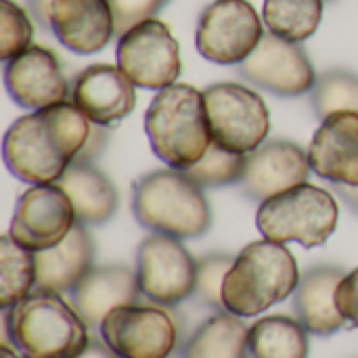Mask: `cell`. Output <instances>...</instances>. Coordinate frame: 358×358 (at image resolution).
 <instances>
[{"label": "cell", "mask_w": 358, "mask_h": 358, "mask_svg": "<svg viewBox=\"0 0 358 358\" xmlns=\"http://www.w3.org/2000/svg\"><path fill=\"white\" fill-rule=\"evenodd\" d=\"M76 358H122L117 352L111 350V346L101 338H90L88 346L80 352V357Z\"/></svg>", "instance_id": "cell-34"}, {"label": "cell", "mask_w": 358, "mask_h": 358, "mask_svg": "<svg viewBox=\"0 0 358 358\" xmlns=\"http://www.w3.org/2000/svg\"><path fill=\"white\" fill-rule=\"evenodd\" d=\"M92 237L86 224L76 222L71 233L59 245L36 252V289H46L55 294L71 292L80 283V279L92 268Z\"/></svg>", "instance_id": "cell-21"}, {"label": "cell", "mask_w": 358, "mask_h": 358, "mask_svg": "<svg viewBox=\"0 0 358 358\" xmlns=\"http://www.w3.org/2000/svg\"><path fill=\"white\" fill-rule=\"evenodd\" d=\"M107 141H109V136H107V128L92 124L90 136H88V141L84 143L82 151L78 153L76 162H80V164H92V162H94L103 151H105Z\"/></svg>", "instance_id": "cell-33"}, {"label": "cell", "mask_w": 358, "mask_h": 358, "mask_svg": "<svg viewBox=\"0 0 358 358\" xmlns=\"http://www.w3.org/2000/svg\"><path fill=\"white\" fill-rule=\"evenodd\" d=\"M4 86L10 99L25 109L38 111L71 96L57 55L44 46H29L4 65Z\"/></svg>", "instance_id": "cell-14"}, {"label": "cell", "mask_w": 358, "mask_h": 358, "mask_svg": "<svg viewBox=\"0 0 358 358\" xmlns=\"http://www.w3.org/2000/svg\"><path fill=\"white\" fill-rule=\"evenodd\" d=\"M76 222L73 203L61 185H31L17 199L8 235L23 248L42 252L59 245Z\"/></svg>", "instance_id": "cell-12"}, {"label": "cell", "mask_w": 358, "mask_h": 358, "mask_svg": "<svg viewBox=\"0 0 358 358\" xmlns=\"http://www.w3.org/2000/svg\"><path fill=\"white\" fill-rule=\"evenodd\" d=\"M310 170L308 151L292 141L277 138L245 155V170L239 185L250 199L262 203L273 195L306 182Z\"/></svg>", "instance_id": "cell-15"}, {"label": "cell", "mask_w": 358, "mask_h": 358, "mask_svg": "<svg viewBox=\"0 0 358 358\" xmlns=\"http://www.w3.org/2000/svg\"><path fill=\"white\" fill-rule=\"evenodd\" d=\"M170 0H109L113 21H115V34L124 36L134 25L155 19V15L168 4Z\"/></svg>", "instance_id": "cell-31"}, {"label": "cell", "mask_w": 358, "mask_h": 358, "mask_svg": "<svg viewBox=\"0 0 358 358\" xmlns=\"http://www.w3.org/2000/svg\"><path fill=\"white\" fill-rule=\"evenodd\" d=\"M69 294L71 306L90 329L101 327L113 308L138 304V298L143 296L136 271L122 264L92 266Z\"/></svg>", "instance_id": "cell-19"}, {"label": "cell", "mask_w": 358, "mask_h": 358, "mask_svg": "<svg viewBox=\"0 0 358 358\" xmlns=\"http://www.w3.org/2000/svg\"><path fill=\"white\" fill-rule=\"evenodd\" d=\"M99 329L122 358H170L178 346V323L168 306L159 304L113 308Z\"/></svg>", "instance_id": "cell-10"}, {"label": "cell", "mask_w": 358, "mask_h": 358, "mask_svg": "<svg viewBox=\"0 0 358 358\" xmlns=\"http://www.w3.org/2000/svg\"><path fill=\"white\" fill-rule=\"evenodd\" d=\"M264 36L262 19L248 0H214L195 29L199 55L218 65L243 63Z\"/></svg>", "instance_id": "cell-8"}, {"label": "cell", "mask_w": 358, "mask_h": 358, "mask_svg": "<svg viewBox=\"0 0 358 358\" xmlns=\"http://www.w3.org/2000/svg\"><path fill=\"white\" fill-rule=\"evenodd\" d=\"M132 212L141 227L176 239L201 237L212 227L203 187L176 168L141 176L132 189Z\"/></svg>", "instance_id": "cell-5"}, {"label": "cell", "mask_w": 358, "mask_h": 358, "mask_svg": "<svg viewBox=\"0 0 358 358\" xmlns=\"http://www.w3.org/2000/svg\"><path fill=\"white\" fill-rule=\"evenodd\" d=\"M336 306L340 315L358 329V268L348 273L336 289Z\"/></svg>", "instance_id": "cell-32"}, {"label": "cell", "mask_w": 358, "mask_h": 358, "mask_svg": "<svg viewBox=\"0 0 358 358\" xmlns=\"http://www.w3.org/2000/svg\"><path fill=\"white\" fill-rule=\"evenodd\" d=\"M117 67L136 88L164 90L176 84L182 63L180 46L164 21L147 19L117 40Z\"/></svg>", "instance_id": "cell-11"}, {"label": "cell", "mask_w": 358, "mask_h": 358, "mask_svg": "<svg viewBox=\"0 0 358 358\" xmlns=\"http://www.w3.org/2000/svg\"><path fill=\"white\" fill-rule=\"evenodd\" d=\"M315 113L325 120L336 111L358 113V76L346 69H331L317 78L313 88Z\"/></svg>", "instance_id": "cell-27"}, {"label": "cell", "mask_w": 358, "mask_h": 358, "mask_svg": "<svg viewBox=\"0 0 358 358\" xmlns=\"http://www.w3.org/2000/svg\"><path fill=\"white\" fill-rule=\"evenodd\" d=\"M145 132L168 168L187 170L197 164L212 145L203 92L191 84L157 90L145 113Z\"/></svg>", "instance_id": "cell-4"}, {"label": "cell", "mask_w": 358, "mask_h": 358, "mask_svg": "<svg viewBox=\"0 0 358 358\" xmlns=\"http://www.w3.org/2000/svg\"><path fill=\"white\" fill-rule=\"evenodd\" d=\"M34 40V23L23 6L0 0V59L6 63L27 50Z\"/></svg>", "instance_id": "cell-29"}, {"label": "cell", "mask_w": 358, "mask_h": 358, "mask_svg": "<svg viewBox=\"0 0 358 358\" xmlns=\"http://www.w3.org/2000/svg\"><path fill=\"white\" fill-rule=\"evenodd\" d=\"M239 73L254 86L279 96H300L313 92L317 84L315 67L300 42L279 38L271 31L264 34L256 50L239 63Z\"/></svg>", "instance_id": "cell-13"}, {"label": "cell", "mask_w": 358, "mask_h": 358, "mask_svg": "<svg viewBox=\"0 0 358 358\" xmlns=\"http://www.w3.org/2000/svg\"><path fill=\"white\" fill-rule=\"evenodd\" d=\"M243 170H245L243 153H233L212 143L206 155L185 172L199 187H227V185L241 182Z\"/></svg>", "instance_id": "cell-28"}, {"label": "cell", "mask_w": 358, "mask_h": 358, "mask_svg": "<svg viewBox=\"0 0 358 358\" xmlns=\"http://www.w3.org/2000/svg\"><path fill=\"white\" fill-rule=\"evenodd\" d=\"M336 193L348 203L350 210L358 214V187H348V185H336Z\"/></svg>", "instance_id": "cell-36"}, {"label": "cell", "mask_w": 358, "mask_h": 358, "mask_svg": "<svg viewBox=\"0 0 358 358\" xmlns=\"http://www.w3.org/2000/svg\"><path fill=\"white\" fill-rule=\"evenodd\" d=\"M36 252L17 243L10 235L0 239V306H15L36 289Z\"/></svg>", "instance_id": "cell-25"}, {"label": "cell", "mask_w": 358, "mask_h": 358, "mask_svg": "<svg viewBox=\"0 0 358 358\" xmlns=\"http://www.w3.org/2000/svg\"><path fill=\"white\" fill-rule=\"evenodd\" d=\"M69 195L78 222L105 224L117 210V191L113 182L92 164L73 162L57 180Z\"/></svg>", "instance_id": "cell-22"}, {"label": "cell", "mask_w": 358, "mask_h": 358, "mask_svg": "<svg viewBox=\"0 0 358 358\" xmlns=\"http://www.w3.org/2000/svg\"><path fill=\"white\" fill-rule=\"evenodd\" d=\"M27 4H29V10H31L34 19L42 27L50 29V6H52V0H27Z\"/></svg>", "instance_id": "cell-35"}, {"label": "cell", "mask_w": 358, "mask_h": 358, "mask_svg": "<svg viewBox=\"0 0 358 358\" xmlns=\"http://www.w3.org/2000/svg\"><path fill=\"white\" fill-rule=\"evenodd\" d=\"M141 294L159 306H176L195 294L197 260L180 239L151 233L136 250Z\"/></svg>", "instance_id": "cell-9"}, {"label": "cell", "mask_w": 358, "mask_h": 358, "mask_svg": "<svg viewBox=\"0 0 358 358\" xmlns=\"http://www.w3.org/2000/svg\"><path fill=\"white\" fill-rule=\"evenodd\" d=\"M4 329L27 358H76L88 346V325L61 294L34 289L4 310Z\"/></svg>", "instance_id": "cell-2"}, {"label": "cell", "mask_w": 358, "mask_h": 358, "mask_svg": "<svg viewBox=\"0 0 358 358\" xmlns=\"http://www.w3.org/2000/svg\"><path fill=\"white\" fill-rule=\"evenodd\" d=\"M308 162L315 174L334 182L358 187V113L336 111L315 130Z\"/></svg>", "instance_id": "cell-17"}, {"label": "cell", "mask_w": 358, "mask_h": 358, "mask_svg": "<svg viewBox=\"0 0 358 358\" xmlns=\"http://www.w3.org/2000/svg\"><path fill=\"white\" fill-rule=\"evenodd\" d=\"M344 277L346 273L338 266H313L300 277L294 308L308 334L329 338L346 327L348 321L336 306V289Z\"/></svg>", "instance_id": "cell-20"}, {"label": "cell", "mask_w": 358, "mask_h": 358, "mask_svg": "<svg viewBox=\"0 0 358 358\" xmlns=\"http://www.w3.org/2000/svg\"><path fill=\"white\" fill-rule=\"evenodd\" d=\"M0 358H27V357H23L19 350H13L8 344H2V346H0Z\"/></svg>", "instance_id": "cell-37"}, {"label": "cell", "mask_w": 358, "mask_h": 358, "mask_svg": "<svg viewBox=\"0 0 358 358\" xmlns=\"http://www.w3.org/2000/svg\"><path fill=\"white\" fill-rule=\"evenodd\" d=\"M336 197L310 182L296 185L260 203L256 227L275 243H300L306 250L325 245L338 229Z\"/></svg>", "instance_id": "cell-6"}, {"label": "cell", "mask_w": 358, "mask_h": 358, "mask_svg": "<svg viewBox=\"0 0 358 358\" xmlns=\"http://www.w3.org/2000/svg\"><path fill=\"white\" fill-rule=\"evenodd\" d=\"M92 122L73 101L19 117L4 134L2 155L10 174L27 185L57 182L88 141Z\"/></svg>", "instance_id": "cell-1"}, {"label": "cell", "mask_w": 358, "mask_h": 358, "mask_svg": "<svg viewBox=\"0 0 358 358\" xmlns=\"http://www.w3.org/2000/svg\"><path fill=\"white\" fill-rule=\"evenodd\" d=\"M71 101L103 128L120 124L136 107V84L117 65H90L71 84Z\"/></svg>", "instance_id": "cell-16"}, {"label": "cell", "mask_w": 358, "mask_h": 358, "mask_svg": "<svg viewBox=\"0 0 358 358\" xmlns=\"http://www.w3.org/2000/svg\"><path fill=\"white\" fill-rule=\"evenodd\" d=\"M248 334L241 317L216 313L187 340L180 358H248Z\"/></svg>", "instance_id": "cell-23"}, {"label": "cell", "mask_w": 358, "mask_h": 358, "mask_svg": "<svg viewBox=\"0 0 358 358\" xmlns=\"http://www.w3.org/2000/svg\"><path fill=\"white\" fill-rule=\"evenodd\" d=\"M325 0H264L262 19L271 34L304 42L321 25Z\"/></svg>", "instance_id": "cell-26"}, {"label": "cell", "mask_w": 358, "mask_h": 358, "mask_svg": "<svg viewBox=\"0 0 358 358\" xmlns=\"http://www.w3.org/2000/svg\"><path fill=\"white\" fill-rule=\"evenodd\" d=\"M50 31L76 55H94L115 36L109 0H52Z\"/></svg>", "instance_id": "cell-18"}, {"label": "cell", "mask_w": 358, "mask_h": 358, "mask_svg": "<svg viewBox=\"0 0 358 358\" xmlns=\"http://www.w3.org/2000/svg\"><path fill=\"white\" fill-rule=\"evenodd\" d=\"M300 285L294 254L268 239L245 245L235 258L222 285L224 310L250 319L287 300Z\"/></svg>", "instance_id": "cell-3"}, {"label": "cell", "mask_w": 358, "mask_h": 358, "mask_svg": "<svg viewBox=\"0 0 358 358\" xmlns=\"http://www.w3.org/2000/svg\"><path fill=\"white\" fill-rule=\"evenodd\" d=\"M203 101L212 143L243 155L266 143L271 113L256 90L233 82H220L203 90Z\"/></svg>", "instance_id": "cell-7"}, {"label": "cell", "mask_w": 358, "mask_h": 358, "mask_svg": "<svg viewBox=\"0 0 358 358\" xmlns=\"http://www.w3.org/2000/svg\"><path fill=\"white\" fill-rule=\"evenodd\" d=\"M235 258L229 254H210L197 260V281L195 294L199 300L210 308H224L222 306V285L227 273L231 271Z\"/></svg>", "instance_id": "cell-30"}, {"label": "cell", "mask_w": 358, "mask_h": 358, "mask_svg": "<svg viewBox=\"0 0 358 358\" xmlns=\"http://www.w3.org/2000/svg\"><path fill=\"white\" fill-rule=\"evenodd\" d=\"M248 358H308V331L298 319H258L248 334Z\"/></svg>", "instance_id": "cell-24"}]
</instances>
